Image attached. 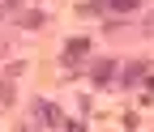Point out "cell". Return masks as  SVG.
Masks as SVG:
<instances>
[{
    "label": "cell",
    "mask_w": 154,
    "mask_h": 132,
    "mask_svg": "<svg viewBox=\"0 0 154 132\" xmlns=\"http://www.w3.org/2000/svg\"><path fill=\"white\" fill-rule=\"evenodd\" d=\"M86 51H90V43H86V39H73V43L64 47V68H73V64H77V60H82V55H86Z\"/></svg>",
    "instance_id": "obj_1"
},
{
    "label": "cell",
    "mask_w": 154,
    "mask_h": 132,
    "mask_svg": "<svg viewBox=\"0 0 154 132\" xmlns=\"http://www.w3.org/2000/svg\"><path fill=\"white\" fill-rule=\"evenodd\" d=\"M34 115L43 119V124H56V128H64V115H60V111H56L51 102H38V107H34Z\"/></svg>",
    "instance_id": "obj_2"
},
{
    "label": "cell",
    "mask_w": 154,
    "mask_h": 132,
    "mask_svg": "<svg viewBox=\"0 0 154 132\" xmlns=\"http://www.w3.org/2000/svg\"><path fill=\"white\" fill-rule=\"evenodd\" d=\"M111 77H116V64L111 60H99V64H94V81H99V85H107Z\"/></svg>",
    "instance_id": "obj_3"
},
{
    "label": "cell",
    "mask_w": 154,
    "mask_h": 132,
    "mask_svg": "<svg viewBox=\"0 0 154 132\" xmlns=\"http://www.w3.org/2000/svg\"><path fill=\"white\" fill-rule=\"evenodd\" d=\"M107 4H111L116 13H128V9H137V4H141V0H107Z\"/></svg>",
    "instance_id": "obj_4"
},
{
    "label": "cell",
    "mask_w": 154,
    "mask_h": 132,
    "mask_svg": "<svg viewBox=\"0 0 154 132\" xmlns=\"http://www.w3.org/2000/svg\"><path fill=\"white\" fill-rule=\"evenodd\" d=\"M141 72H146V64H141V60H137V64H128V72H124V81H137Z\"/></svg>",
    "instance_id": "obj_5"
},
{
    "label": "cell",
    "mask_w": 154,
    "mask_h": 132,
    "mask_svg": "<svg viewBox=\"0 0 154 132\" xmlns=\"http://www.w3.org/2000/svg\"><path fill=\"white\" fill-rule=\"evenodd\" d=\"M22 26H30V30H34V26H43V13H26V17H22Z\"/></svg>",
    "instance_id": "obj_6"
},
{
    "label": "cell",
    "mask_w": 154,
    "mask_h": 132,
    "mask_svg": "<svg viewBox=\"0 0 154 132\" xmlns=\"http://www.w3.org/2000/svg\"><path fill=\"white\" fill-rule=\"evenodd\" d=\"M5 9H17V0H0V13H5Z\"/></svg>",
    "instance_id": "obj_7"
},
{
    "label": "cell",
    "mask_w": 154,
    "mask_h": 132,
    "mask_svg": "<svg viewBox=\"0 0 154 132\" xmlns=\"http://www.w3.org/2000/svg\"><path fill=\"white\" fill-rule=\"evenodd\" d=\"M64 132H82V128H77V124H64Z\"/></svg>",
    "instance_id": "obj_8"
}]
</instances>
